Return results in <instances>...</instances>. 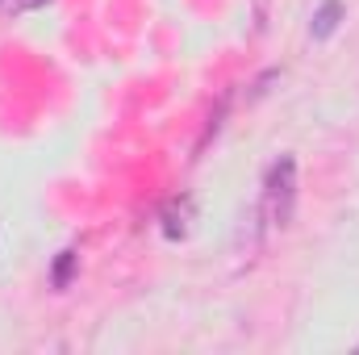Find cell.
Wrapping results in <instances>:
<instances>
[{"label": "cell", "instance_id": "4", "mask_svg": "<svg viewBox=\"0 0 359 355\" xmlns=\"http://www.w3.org/2000/svg\"><path fill=\"white\" fill-rule=\"evenodd\" d=\"M42 4H50V0H17V13H29V8H42Z\"/></svg>", "mask_w": 359, "mask_h": 355}, {"label": "cell", "instance_id": "1", "mask_svg": "<svg viewBox=\"0 0 359 355\" xmlns=\"http://www.w3.org/2000/svg\"><path fill=\"white\" fill-rule=\"evenodd\" d=\"M259 213L268 226H292V213H297V155H280L264 176V201H259Z\"/></svg>", "mask_w": 359, "mask_h": 355}, {"label": "cell", "instance_id": "5", "mask_svg": "<svg viewBox=\"0 0 359 355\" xmlns=\"http://www.w3.org/2000/svg\"><path fill=\"white\" fill-rule=\"evenodd\" d=\"M355 351H359V347H355Z\"/></svg>", "mask_w": 359, "mask_h": 355}, {"label": "cell", "instance_id": "3", "mask_svg": "<svg viewBox=\"0 0 359 355\" xmlns=\"http://www.w3.org/2000/svg\"><path fill=\"white\" fill-rule=\"evenodd\" d=\"M76 264H80V255H76V251H63V255H59V264H55V272H50V284H55L59 293L72 284V272H76Z\"/></svg>", "mask_w": 359, "mask_h": 355}, {"label": "cell", "instance_id": "2", "mask_svg": "<svg viewBox=\"0 0 359 355\" xmlns=\"http://www.w3.org/2000/svg\"><path fill=\"white\" fill-rule=\"evenodd\" d=\"M347 17V8H343V0H322L318 4V13H313V21H309V34L318 38V42H326L334 29H339V21Z\"/></svg>", "mask_w": 359, "mask_h": 355}]
</instances>
